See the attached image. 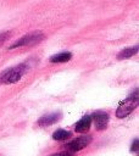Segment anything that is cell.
I'll return each instance as SVG.
<instances>
[{
    "mask_svg": "<svg viewBox=\"0 0 139 156\" xmlns=\"http://www.w3.org/2000/svg\"><path fill=\"white\" fill-rule=\"evenodd\" d=\"M28 71L27 63H20L16 67H12L7 71H4L0 74V84H12L18 82L22 76Z\"/></svg>",
    "mask_w": 139,
    "mask_h": 156,
    "instance_id": "obj_1",
    "label": "cell"
},
{
    "mask_svg": "<svg viewBox=\"0 0 139 156\" xmlns=\"http://www.w3.org/2000/svg\"><path fill=\"white\" fill-rule=\"evenodd\" d=\"M137 106H138V90H134L133 94H130L126 100H123L119 104V106L116 110V117L117 118L127 117L135 110Z\"/></svg>",
    "mask_w": 139,
    "mask_h": 156,
    "instance_id": "obj_2",
    "label": "cell"
},
{
    "mask_svg": "<svg viewBox=\"0 0 139 156\" xmlns=\"http://www.w3.org/2000/svg\"><path fill=\"white\" fill-rule=\"evenodd\" d=\"M44 39V34L41 32H33L29 33L27 35H23L22 38H20L17 41H15L12 45H10L9 49H15V48H20V46H29V45H34L40 43Z\"/></svg>",
    "mask_w": 139,
    "mask_h": 156,
    "instance_id": "obj_3",
    "label": "cell"
},
{
    "mask_svg": "<svg viewBox=\"0 0 139 156\" xmlns=\"http://www.w3.org/2000/svg\"><path fill=\"white\" fill-rule=\"evenodd\" d=\"M91 141V136L90 135H83V136H78L76 139H73L72 141L66 144V149L67 151L74 154L82 149H84L87 145H89V143Z\"/></svg>",
    "mask_w": 139,
    "mask_h": 156,
    "instance_id": "obj_4",
    "label": "cell"
},
{
    "mask_svg": "<svg viewBox=\"0 0 139 156\" xmlns=\"http://www.w3.org/2000/svg\"><path fill=\"white\" fill-rule=\"evenodd\" d=\"M91 121H94L95 128L98 130H102L107 127L109 124V115L104 111H95L91 116H90Z\"/></svg>",
    "mask_w": 139,
    "mask_h": 156,
    "instance_id": "obj_5",
    "label": "cell"
},
{
    "mask_svg": "<svg viewBox=\"0 0 139 156\" xmlns=\"http://www.w3.org/2000/svg\"><path fill=\"white\" fill-rule=\"evenodd\" d=\"M62 117V113L61 112H52V113H49V115H44L43 117H40L38 119V124L40 127H48V126H51L56 122H59Z\"/></svg>",
    "mask_w": 139,
    "mask_h": 156,
    "instance_id": "obj_6",
    "label": "cell"
},
{
    "mask_svg": "<svg viewBox=\"0 0 139 156\" xmlns=\"http://www.w3.org/2000/svg\"><path fill=\"white\" fill-rule=\"evenodd\" d=\"M90 126H91V118H90V116L85 115L84 117H82V118L77 122L74 129H76V132H78V133H85V132L89 130Z\"/></svg>",
    "mask_w": 139,
    "mask_h": 156,
    "instance_id": "obj_7",
    "label": "cell"
},
{
    "mask_svg": "<svg viewBox=\"0 0 139 156\" xmlns=\"http://www.w3.org/2000/svg\"><path fill=\"white\" fill-rule=\"evenodd\" d=\"M138 52V46H130V48H126L123 49L122 51H119L117 54V58L118 60H122V58H128V57H132L133 55H135Z\"/></svg>",
    "mask_w": 139,
    "mask_h": 156,
    "instance_id": "obj_8",
    "label": "cell"
},
{
    "mask_svg": "<svg viewBox=\"0 0 139 156\" xmlns=\"http://www.w3.org/2000/svg\"><path fill=\"white\" fill-rule=\"evenodd\" d=\"M72 58L71 52H60L50 57V62H67Z\"/></svg>",
    "mask_w": 139,
    "mask_h": 156,
    "instance_id": "obj_9",
    "label": "cell"
},
{
    "mask_svg": "<svg viewBox=\"0 0 139 156\" xmlns=\"http://www.w3.org/2000/svg\"><path fill=\"white\" fill-rule=\"evenodd\" d=\"M72 136V133L71 132H68V130H66V129H57L54 134H52V138L55 139V140H67V139H70Z\"/></svg>",
    "mask_w": 139,
    "mask_h": 156,
    "instance_id": "obj_10",
    "label": "cell"
},
{
    "mask_svg": "<svg viewBox=\"0 0 139 156\" xmlns=\"http://www.w3.org/2000/svg\"><path fill=\"white\" fill-rule=\"evenodd\" d=\"M50 156H74V154L70 152V151H61V152H56V154H52Z\"/></svg>",
    "mask_w": 139,
    "mask_h": 156,
    "instance_id": "obj_11",
    "label": "cell"
},
{
    "mask_svg": "<svg viewBox=\"0 0 139 156\" xmlns=\"http://www.w3.org/2000/svg\"><path fill=\"white\" fill-rule=\"evenodd\" d=\"M138 146H139V141H138V139H134V141L132 144V147H130V151L137 154L138 152Z\"/></svg>",
    "mask_w": 139,
    "mask_h": 156,
    "instance_id": "obj_12",
    "label": "cell"
},
{
    "mask_svg": "<svg viewBox=\"0 0 139 156\" xmlns=\"http://www.w3.org/2000/svg\"><path fill=\"white\" fill-rule=\"evenodd\" d=\"M9 37H10V32H5V33H1V34H0V45H1L4 41H6Z\"/></svg>",
    "mask_w": 139,
    "mask_h": 156,
    "instance_id": "obj_13",
    "label": "cell"
}]
</instances>
